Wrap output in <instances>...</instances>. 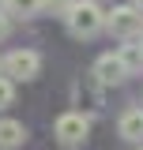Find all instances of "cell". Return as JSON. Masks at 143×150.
I'll use <instances>...</instances> for the list:
<instances>
[{"mask_svg": "<svg viewBox=\"0 0 143 150\" xmlns=\"http://www.w3.org/2000/svg\"><path fill=\"white\" fill-rule=\"evenodd\" d=\"M8 8H11V15H23V19H30L41 11V0H8Z\"/></svg>", "mask_w": 143, "mask_h": 150, "instance_id": "9", "label": "cell"}, {"mask_svg": "<svg viewBox=\"0 0 143 150\" xmlns=\"http://www.w3.org/2000/svg\"><path fill=\"white\" fill-rule=\"evenodd\" d=\"M106 26V15H102V8L98 4H72V11H68V30L75 38H94L98 30Z\"/></svg>", "mask_w": 143, "mask_h": 150, "instance_id": "1", "label": "cell"}, {"mask_svg": "<svg viewBox=\"0 0 143 150\" xmlns=\"http://www.w3.org/2000/svg\"><path fill=\"white\" fill-rule=\"evenodd\" d=\"M38 68H41V56L34 53V49H15V53H8V60H4V71L11 75V79H34Z\"/></svg>", "mask_w": 143, "mask_h": 150, "instance_id": "2", "label": "cell"}, {"mask_svg": "<svg viewBox=\"0 0 143 150\" xmlns=\"http://www.w3.org/2000/svg\"><path fill=\"white\" fill-rule=\"evenodd\" d=\"M87 131H90V120L83 112H64V116L56 120V139H60L64 146H79V143L87 139Z\"/></svg>", "mask_w": 143, "mask_h": 150, "instance_id": "3", "label": "cell"}, {"mask_svg": "<svg viewBox=\"0 0 143 150\" xmlns=\"http://www.w3.org/2000/svg\"><path fill=\"white\" fill-rule=\"evenodd\" d=\"M11 98H15V90H11V79H0V109H8V105H11Z\"/></svg>", "mask_w": 143, "mask_h": 150, "instance_id": "11", "label": "cell"}, {"mask_svg": "<svg viewBox=\"0 0 143 150\" xmlns=\"http://www.w3.org/2000/svg\"><path fill=\"white\" fill-rule=\"evenodd\" d=\"M121 135L132 139V143L143 139V109H128L124 116H121Z\"/></svg>", "mask_w": 143, "mask_h": 150, "instance_id": "7", "label": "cell"}, {"mask_svg": "<svg viewBox=\"0 0 143 150\" xmlns=\"http://www.w3.org/2000/svg\"><path fill=\"white\" fill-rule=\"evenodd\" d=\"M117 56L124 60V68H128V71H139V68H143V45H139V41H124Z\"/></svg>", "mask_w": 143, "mask_h": 150, "instance_id": "8", "label": "cell"}, {"mask_svg": "<svg viewBox=\"0 0 143 150\" xmlns=\"http://www.w3.org/2000/svg\"><path fill=\"white\" fill-rule=\"evenodd\" d=\"M8 30H11V23H8V15L0 11V38H8Z\"/></svg>", "mask_w": 143, "mask_h": 150, "instance_id": "12", "label": "cell"}, {"mask_svg": "<svg viewBox=\"0 0 143 150\" xmlns=\"http://www.w3.org/2000/svg\"><path fill=\"white\" fill-rule=\"evenodd\" d=\"M136 8H143V0H136Z\"/></svg>", "mask_w": 143, "mask_h": 150, "instance_id": "13", "label": "cell"}, {"mask_svg": "<svg viewBox=\"0 0 143 150\" xmlns=\"http://www.w3.org/2000/svg\"><path fill=\"white\" fill-rule=\"evenodd\" d=\"M94 75H98V83H106V86H113V83H121L128 75L124 60L121 56H98V64H94Z\"/></svg>", "mask_w": 143, "mask_h": 150, "instance_id": "5", "label": "cell"}, {"mask_svg": "<svg viewBox=\"0 0 143 150\" xmlns=\"http://www.w3.org/2000/svg\"><path fill=\"white\" fill-rule=\"evenodd\" d=\"M106 26L113 34H121V38H132L143 26V15H139V8H113L106 15Z\"/></svg>", "mask_w": 143, "mask_h": 150, "instance_id": "4", "label": "cell"}, {"mask_svg": "<svg viewBox=\"0 0 143 150\" xmlns=\"http://www.w3.org/2000/svg\"><path fill=\"white\" fill-rule=\"evenodd\" d=\"M23 139H26V128H23L19 120H0V150L23 146Z\"/></svg>", "mask_w": 143, "mask_h": 150, "instance_id": "6", "label": "cell"}, {"mask_svg": "<svg viewBox=\"0 0 143 150\" xmlns=\"http://www.w3.org/2000/svg\"><path fill=\"white\" fill-rule=\"evenodd\" d=\"M0 4H4V0H0Z\"/></svg>", "mask_w": 143, "mask_h": 150, "instance_id": "14", "label": "cell"}, {"mask_svg": "<svg viewBox=\"0 0 143 150\" xmlns=\"http://www.w3.org/2000/svg\"><path fill=\"white\" fill-rule=\"evenodd\" d=\"M41 8L53 15H64V11H72V0H41Z\"/></svg>", "mask_w": 143, "mask_h": 150, "instance_id": "10", "label": "cell"}]
</instances>
